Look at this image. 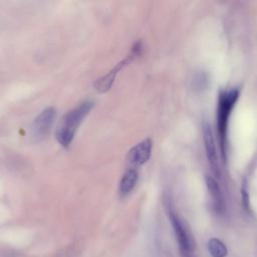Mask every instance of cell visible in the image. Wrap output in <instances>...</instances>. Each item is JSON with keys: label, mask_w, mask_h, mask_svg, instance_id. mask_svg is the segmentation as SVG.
<instances>
[{"label": "cell", "mask_w": 257, "mask_h": 257, "mask_svg": "<svg viewBox=\"0 0 257 257\" xmlns=\"http://www.w3.org/2000/svg\"><path fill=\"white\" fill-rule=\"evenodd\" d=\"M94 102L90 99H85L78 103L74 108L68 110L60 119L55 137L59 145L63 148H68L72 143L74 136L81 124L84 117L93 107Z\"/></svg>", "instance_id": "obj_1"}, {"label": "cell", "mask_w": 257, "mask_h": 257, "mask_svg": "<svg viewBox=\"0 0 257 257\" xmlns=\"http://www.w3.org/2000/svg\"><path fill=\"white\" fill-rule=\"evenodd\" d=\"M239 91L236 88L221 91L218 98L217 106V131L223 160H226L227 147V127L229 116L238 99Z\"/></svg>", "instance_id": "obj_2"}, {"label": "cell", "mask_w": 257, "mask_h": 257, "mask_svg": "<svg viewBox=\"0 0 257 257\" xmlns=\"http://www.w3.org/2000/svg\"><path fill=\"white\" fill-rule=\"evenodd\" d=\"M56 111L53 107L49 106L44 108L39 114L35 117L33 124H32V138L37 141H43L50 133L51 127L54 122Z\"/></svg>", "instance_id": "obj_3"}, {"label": "cell", "mask_w": 257, "mask_h": 257, "mask_svg": "<svg viewBox=\"0 0 257 257\" xmlns=\"http://www.w3.org/2000/svg\"><path fill=\"white\" fill-rule=\"evenodd\" d=\"M169 215H170V220H171L179 247L181 249V252L184 255V257H190L192 247H191V240H190L189 233L186 227L184 226L183 222L179 218V216L174 211L170 210Z\"/></svg>", "instance_id": "obj_4"}, {"label": "cell", "mask_w": 257, "mask_h": 257, "mask_svg": "<svg viewBox=\"0 0 257 257\" xmlns=\"http://www.w3.org/2000/svg\"><path fill=\"white\" fill-rule=\"evenodd\" d=\"M203 139H204V145H205L206 155H207L209 164L212 168L214 175L219 178L220 177V169H219V162H218L215 140H214L211 125L207 121H205L203 123Z\"/></svg>", "instance_id": "obj_5"}, {"label": "cell", "mask_w": 257, "mask_h": 257, "mask_svg": "<svg viewBox=\"0 0 257 257\" xmlns=\"http://www.w3.org/2000/svg\"><path fill=\"white\" fill-rule=\"evenodd\" d=\"M152 149H153V142L150 138L140 142L128 151L127 153L128 162L135 167H139L146 164L151 158Z\"/></svg>", "instance_id": "obj_6"}, {"label": "cell", "mask_w": 257, "mask_h": 257, "mask_svg": "<svg viewBox=\"0 0 257 257\" xmlns=\"http://www.w3.org/2000/svg\"><path fill=\"white\" fill-rule=\"evenodd\" d=\"M134 56H137V55H136L134 52H131V54H130L125 59H123L121 62H119L112 70H110L107 74H105L104 76H102V77H100L99 79H97V80L95 81V83H94L95 89H97L99 92H105V91H107V90L111 87V85H112V83H113V81H114V78H115V75L117 74V72L125 65V63L130 62L131 59H132Z\"/></svg>", "instance_id": "obj_7"}, {"label": "cell", "mask_w": 257, "mask_h": 257, "mask_svg": "<svg viewBox=\"0 0 257 257\" xmlns=\"http://www.w3.org/2000/svg\"><path fill=\"white\" fill-rule=\"evenodd\" d=\"M139 180V172L136 170V168H130L127 169L118 184V193L121 197L127 196L136 187Z\"/></svg>", "instance_id": "obj_8"}, {"label": "cell", "mask_w": 257, "mask_h": 257, "mask_svg": "<svg viewBox=\"0 0 257 257\" xmlns=\"http://www.w3.org/2000/svg\"><path fill=\"white\" fill-rule=\"evenodd\" d=\"M206 181V187L208 189V192L213 200L214 206L216 210L220 211L223 208V198H222V193L220 190V187L217 183V181L210 176H206L205 178Z\"/></svg>", "instance_id": "obj_9"}, {"label": "cell", "mask_w": 257, "mask_h": 257, "mask_svg": "<svg viewBox=\"0 0 257 257\" xmlns=\"http://www.w3.org/2000/svg\"><path fill=\"white\" fill-rule=\"evenodd\" d=\"M208 250L212 257H225L227 255V248L225 244L217 238L210 239L208 242Z\"/></svg>", "instance_id": "obj_10"}]
</instances>
